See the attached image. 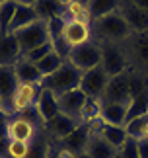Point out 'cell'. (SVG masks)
<instances>
[{
	"label": "cell",
	"instance_id": "obj_32",
	"mask_svg": "<svg viewBox=\"0 0 148 158\" xmlns=\"http://www.w3.org/2000/svg\"><path fill=\"white\" fill-rule=\"evenodd\" d=\"M119 156L121 158H140L138 156V141L137 139H127V143L119 148Z\"/></svg>",
	"mask_w": 148,
	"mask_h": 158
},
{
	"label": "cell",
	"instance_id": "obj_5",
	"mask_svg": "<svg viewBox=\"0 0 148 158\" xmlns=\"http://www.w3.org/2000/svg\"><path fill=\"white\" fill-rule=\"evenodd\" d=\"M66 63H70L80 72H88L92 69H96L101 63V45L92 39L90 43L74 47V49H70L68 57H66Z\"/></svg>",
	"mask_w": 148,
	"mask_h": 158
},
{
	"label": "cell",
	"instance_id": "obj_36",
	"mask_svg": "<svg viewBox=\"0 0 148 158\" xmlns=\"http://www.w3.org/2000/svg\"><path fill=\"white\" fill-rule=\"evenodd\" d=\"M8 137H0V158H8Z\"/></svg>",
	"mask_w": 148,
	"mask_h": 158
},
{
	"label": "cell",
	"instance_id": "obj_28",
	"mask_svg": "<svg viewBox=\"0 0 148 158\" xmlns=\"http://www.w3.org/2000/svg\"><path fill=\"white\" fill-rule=\"evenodd\" d=\"M35 10L39 14L41 20H53V18H60L63 16V6L57 0H37Z\"/></svg>",
	"mask_w": 148,
	"mask_h": 158
},
{
	"label": "cell",
	"instance_id": "obj_7",
	"mask_svg": "<svg viewBox=\"0 0 148 158\" xmlns=\"http://www.w3.org/2000/svg\"><path fill=\"white\" fill-rule=\"evenodd\" d=\"M109 76L101 66H96L88 72H82V80H80V90L88 96L92 102H101L103 94H105Z\"/></svg>",
	"mask_w": 148,
	"mask_h": 158
},
{
	"label": "cell",
	"instance_id": "obj_8",
	"mask_svg": "<svg viewBox=\"0 0 148 158\" xmlns=\"http://www.w3.org/2000/svg\"><path fill=\"white\" fill-rule=\"evenodd\" d=\"M133 100V78L131 70L123 72L119 76L109 78L105 94H103L101 102H123V104H131Z\"/></svg>",
	"mask_w": 148,
	"mask_h": 158
},
{
	"label": "cell",
	"instance_id": "obj_14",
	"mask_svg": "<svg viewBox=\"0 0 148 158\" xmlns=\"http://www.w3.org/2000/svg\"><path fill=\"white\" fill-rule=\"evenodd\" d=\"M80 125L82 123H80L78 119H72V117H68V115H64V113H59L57 117H53L45 125V131H47V135H49L51 141H63V139H66L72 131H76Z\"/></svg>",
	"mask_w": 148,
	"mask_h": 158
},
{
	"label": "cell",
	"instance_id": "obj_3",
	"mask_svg": "<svg viewBox=\"0 0 148 158\" xmlns=\"http://www.w3.org/2000/svg\"><path fill=\"white\" fill-rule=\"evenodd\" d=\"M80 80H82V72L64 60V64L60 66L57 72H53V74L43 78L41 88H47V90H51L53 94L63 96V94L70 92L74 88H80Z\"/></svg>",
	"mask_w": 148,
	"mask_h": 158
},
{
	"label": "cell",
	"instance_id": "obj_11",
	"mask_svg": "<svg viewBox=\"0 0 148 158\" xmlns=\"http://www.w3.org/2000/svg\"><path fill=\"white\" fill-rule=\"evenodd\" d=\"M60 37H63V41L70 49H74V47H80L84 43H90V41L94 39V35H92V26H88V23L64 22Z\"/></svg>",
	"mask_w": 148,
	"mask_h": 158
},
{
	"label": "cell",
	"instance_id": "obj_16",
	"mask_svg": "<svg viewBox=\"0 0 148 158\" xmlns=\"http://www.w3.org/2000/svg\"><path fill=\"white\" fill-rule=\"evenodd\" d=\"M35 109H37V113H39L41 121L47 125L53 117H57V115L60 113L59 96L53 94L51 90H47V88H41L39 98H37V104H35Z\"/></svg>",
	"mask_w": 148,
	"mask_h": 158
},
{
	"label": "cell",
	"instance_id": "obj_10",
	"mask_svg": "<svg viewBox=\"0 0 148 158\" xmlns=\"http://www.w3.org/2000/svg\"><path fill=\"white\" fill-rule=\"evenodd\" d=\"M41 92V84H20L12 98V106H10V113H23L27 109H33L37 104V98H39Z\"/></svg>",
	"mask_w": 148,
	"mask_h": 158
},
{
	"label": "cell",
	"instance_id": "obj_31",
	"mask_svg": "<svg viewBox=\"0 0 148 158\" xmlns=\"http://www.w3.org/2000/svg\"><path fill=\"white\" fill-rule=\"evenodd\" d=\"M29 152V144L20 141H10L8 143V158H26Z\"/></svg>",
	"mask_w": 148,
	"mask_h": 158
},
{
	"label": "cell",
	"instance_id": "obj_26",
	"mask_svg": "<svg viewBox=\"0 0 148 158\" xmlns=\"http://www.w3.org/2000/svg\"><path fill=\"white\" fill-rule=\"evenodd\" d=\"M51 147H53V141L49 139L47 131H43L29 144V152L26 158H51Z\"/></svg>",
	"mask_w": 148,
	"mask_h": 158
},
{
	"label": "cell",
	"instance_id": "obj_30",
	"mask_svg": "<svg viewBox=\"0 0 148 158\" xmlns=\"http://www.w3.org/2000/svg\"><path fill=\"white\" fill-rule=\"evenodd\" d=\"M142 113H148V88L133 96L131 107H129V119H131V117H137V115H142Z\"/></svg>",
	"mask_w": 148,
	"mask_h": 158
},
{
	"label": "cell",
	"instance_id": "obj_37",
	"mask_svg": "<svg viewBox=\"0 0 148 158\" xmlns=\"http://www.w3.org/2000/svg\"><path fill=\"white\" fill-rule=\"evenodd\" d=\"M138 156L148 158V143L146 141H138Z\"/></svg>",
	"mask_w": 148,
	"mask_h": 158
},
{
	"label": "cell",
	"instance_id": "obj_45",
	"mask_svg": "<svg viewBox=\"0 0 148 158\" xmlns=\"http://www.w3.org/2000/svg\"><path fill=\"white\" fill-rule=\"evenodd\" d=\"M0 4H2V2H0Z\"/></svg>",
	"mask_w": 148,
	"mask_h": 158
},
{
	"label": "cell",
	"instance_id": "obj_9",
	"mask_svg": "<svg viewBox=\"0 0 148 158\" xmlns=\"http://www.w3.org/2000/svg\"><path fill=\"white\" fill-rule=\"evenodd\" d=\"M90 98L86 96L80 88H74L70 92H66L63 96H59V107H60V113L68 115L72 119H78L82 123V115H84V109L88 106Z\"/></svg>",
	"mask_w": 148,
	"mask_h": 158
},
{
	"label": "cell",
	"instance_id": "obj_19",
	"mask_svg": "<svg viewBox=\"0 0 148 158\" xmlns=\"http://www.w3.org/2000/svg\"><path fill=\"white\" fill-rule=\"evenodd\" d=\"M94 129L100 131V135L105 139V141L111 144V147H115L117 150H119L123 144L127 143V131H125V127H115V125H109V123H103L101 119H96V121H92L90 123Z\"/></svg>",
	"mask_w": 148,
	"mask_h": 158
},
{
	"label": "cell",
	"instance_id": "obj_43",
	"mask_svg": "<svg viewBox=\"0 0 148 158\" xmlns=\"http://www.w3.org/2000/svg\"><path fill=\"white\" fill-rule=\"evenodd\" d=\"M0 2H6V0H0Z\"/></svg>",
	"mask_w": 148,
	"mask_h": 158
},
{
	"label": "cell",
	"instance_id": "obj_38",
	"mask_svg": "<svg viewBox=\"0 0 148 158\" xmlns=\"http://www.w3.org/2000/svg\"><path fill=\"white\" fill-rule=\"evenodd\" d=\"M133 4H137L138 8H142V10H146L148 12V0H131Z\"/></svg>",
	"mask_w": 148,
	"mask_h": 158
},
{
	"label": "cell",
	"instance_id": "obj_25",
	"mask_svg": "<svg viewBox=\"0 0 148 158\" xmlns=\"http://www.w3.org/2000/svg\"><path fill=\"white\" fill-rule=\"evenodd\" d=\"M119 6H121V0H88L92 22L100 20L103 16H109L113 12H119Z\"/></svg>",
	"mask_w": 148,
	"mask_h": 158
},
{
	"label": "cell",
	"instance_id": "obj_20",
	"mask_svg": "<svg viewBox=\"0 0 148 158\" xmlns=\"http://www.w3.org/2000/svg\"><path fill=\"white\" fill-rule=\"evenodd\" d=\"M88 139H90V123H82L76 131H72L66 139H63V141H55V143L63 144V147L68 148L70 152H74L76 156H80V154L86 152Z\"/></svg>",
	"mask_w": 148,
	"mask_h": 158
},
{
	"label": "cell",
	"instance_id": "obj_12",
	"mask_svg": "<svg viewBox=\"0 0 148 158\" xmlns=\"http://www.w3.org/2000/svg\"><path fill=\"white\" fill-rule=\"evenodd\" d=\"M119 12L127 20V23L131 26L133 33H148V12L146 10L138 8L131 0H121Z\"/></svg>",
	"mask_w": 148,
	"mask_h": 158
},
{
	"label": "cell",
	"instance_id": "obj_2",
	"mask_svg": "<svg viewBox=\"0 0 148 158\" xmlns=\"http://www.w3.org/2000/svg\"><path fill=\"white\" fill-rule=\"evenodd\" d=\"M123 49L129 60V70L148 78V33H133L123 43Z\"/></svg>",
	"mask_w": 148,
	"mask_h": 158
},
{
	"label": "cell",
	"instance_id": "obj_41",
	"mask_svg": "<svg viewBox=\"0 0 148 158\" xmlns=\"http://www.w3.org/2000/svg\"><path fill=\"white\" fill-rule=\"evenodd\" d=\"M76 158H90V156H88V154L84 152V154H80V156H76Z\"/></svg>",
	"mask_w": 148,
	"mask_h": 158
},
{
	"label": "cell",
	"instance_id": "obj_13",
	"mask_svg": "<svg viewBox=\"0 0 148 158\" xmlns=\"http://www.w3.org/2000/svg\"><path fill=\"white\" fill-rule=\"evenodd\" d=\"M129 107L131 104H123V102H100V117L97 119L115 127H125L129 119Z\"/></svg>",
	"mask_w": 148,
	"mask_h": 158
},
{
	"label": "cell",
	"instance_id": "obj_40",
	"mask_svg": "<svg viewBox=\"0 0 148 158\" xmlns=\"http://www.w3.org/2000/svg\"><path fill=\"white\" fill-rule=\"evenodd\" d=\"M57 2H59V4H60V6H63V8H64V6H66V4H70L72 0H57Z\"/></svg>",
	"mask_w": 148,
	"mask_h": 158
},
{
	"label": "cell",
	"instance_id": "obj_22",
	"mask_svg": "<svg viewBox=\"0 0 148 158\" xmlns=\"http://www.w3.org/2000/svg\"><path fill=\"white\" fill-rule=\"evenodd\" d=\"M14 72L20 84H41L43 82V76H41L39 69H37V64L23 57L14 64Z\"/></svg>",
	"mask_w": 148,
	"mask_h": 158
},
{
	"label": "cell",
	"instance_id": "obj_23",
	"mask_svg": "<svg viewBox=\"0 0 148 158\" xmlns=\"http://www.w3.org/2000/svg\"><path fill=\"white\" fill-rule=\"evenodd\" d=\"M37 20H41V18H39V14H37L35 6L18 4L14 20H12V26H10V33H16L18 29H22V27H26V26H31V23L37 22Z\"/></svg>",
	"mask_w": 148,
	"mask_h": 158
},
{
	"label": "cell",
	"instance_id": "obj_42",
	"mask_svg": "<svg viewBox=\"0 0 148 158\" xmlns=\"http://www.w3.org/2000/svg\"><path fill=\"white\" fill-rule=\"evenodd\" d=\"M115 158H121V156H119V152H117V156H115Z\"/></svg>",
	"mask_w": 148,
	"mask_h": 158
},
{
	"label": "cell",
	"instance_id": "obj_6",
	"mask_svg": "<svg viewBox=\"0 0 148 158\" xmlns=\"http://www.w3.org/2000/svg\"><path fill=\"white\" fill-rule=\"evenodd\" d=\"M100 66L105 70V74L109 78L119 76L123 72L129 70V60L123 45H115V43H103L101 45V63Z\"/></svg>",
	"mask_w": 148,
	"mask_h": 158
},
{
	"label": "cell",
	"instance_id": "obj_4",
	"mask_svg": "<svg viewBox=\"0 0 148 158\" xmlns=\"http://www.w3.org/2000/svg\"><path fill=\"white\" fill-rule=\"evenodd\" d=\"M14 35H16L18 45H20L22 57H23V55H27L29 51L37 49V47H41V45H45V43H51V35H49V23H47V20H37V22L31 23V26H26V27L18 29Z\"/></svg>",
	"mask_w": 148,
	"mask_h": 158
},
{
	"label": "cell",
	"instance_id": "obj_17",
	"mask_svg": "<svg viewBox=\"0 0 148 158\" xmlns=\"http://www.w3.org/2000/svg\"><path fill=\"white\" fill-rule=\"evenodd\" d=\"M18 86H20V82L16 78L14 66H0V98L4 102V107L8 115H12L10 106H12V98H14Z\"/></svg>",
	"mask_w": 148,
	"mask_h": 158
},
{
	"label": "cell",
	"instance_id": "obj_44",
	"mask_svg": "<svg viewBox=\"0 0 148 158\" xmlns=\"http://www.w3.org/2000/svg\"><path fill=\"white\" fill-rule=\"evenodd\" d=\"M146 143H148V139H146Z\"/></svg>",
	"mask_w": 148,
	"mask_h": 158
},
{
	"label": "cell",
	"instance_id": "obj_29",
	"mask_svg": "<svg viewBox=\"0 0 148 158\" xmlns=\"http://www.w3.org/2000/svg\"><path fill=\"white\" fill-rule=\"evenodd\" d=\"M16 8H18L16 0H6V2L0 4V33H8L10 31V26H12V20H14Z\"/></svg>",
	"mask_w": 148,
	"mask_h": 158
},
{
	"label": "cell",
	"instance_id": "obj_34",
	"mask_svg": "<svg viewBox=\"0 0 148 158\" xmlns=\"http://www.w3.org/2000/svg\"><path fill=\"white\" fill-rule=\"evenodd\" d=\"M51 158H76V154L70 152L68 148H64L63 144L55 143L53 141V147H51Z\"/></svg>",
	"mask_w": 148,
	"mask_h": 158
},
{
	"label": "cell",
	"instance_id": "obj_18",
	"mask_svg": "<svg viewBox=\"0 0 148 158\" xmlns=\"http://www.w3.org/2000/svg\"><path fill=\"white\" fill-rule=\"evenodd\" d=\"M22 59L14 33H0V66H14Z\"/></svg>",
	"mask_w": 148,
	"mask_h": 158
},
{
	"label": "cell",
	"instance_id": "obj_24",
	"mask_svg": "<svg viewBox=\"0 0 148 158\" xmlns=\"http://www.w3.org/2000/svg\"><path fill=\"white\" fill-rule=\"evenodd\" d=\"M125 131H127V135L131 137V139L146 141V139H148V113L131 117L125 123Z\"/></svg>",
	"mask_w": 148,
	"mask_h": 158
},
{
	"label": "cell",
	"instance_id": "obj_21",
	"mask_svg": "<svg viewBox=\"0 0 148 158\" xmlns=\"http://www.w3.org/2000/svg\"><path fill=\"white\" fill-rule=\"evenodd\" d=\"M63 18L64 22H80L92 26V16L88 8V0H72L70 4H66L63 8Z\"/></svg>",
	"mask_w": 148,
	"mask_h": 158
},
{
	"label": "cell",
	"instance_id": "obj_15",
	"mask_svg": "<svg viewBox=\"0 0 148 158\" xmlns=\"http://www.w3.org/2000/svg\"><path fill=\"white\" fill-rule=\"evenodd\" d=\"M117 152L119 150L115 147H111L100 135V131L90 125V139H88V144H86V154L90 158H115Z\"/></svg>",
	"mask_w": 148,
	"mask_h": 158
},
{
	"label": "cell",
	"instance_id": "obj_35",
	"mask_svg": "<svg viewBox=\"0 0 148 158\" xmlns=\"http://www.w3.org/2000/svg\"><path fill=\"white\" fill-rule=\"evenodd\" d=\"M8 119L10 115L0 109V137H8Z\"/></svg>",
	"mask_w": 148,
	"mask_h": 158
},
{
	"label": "cell",
	"instance_id": "obj_1",
	"mask_svg": "<svg viewBox=\"0 0 148 158\" xmlns=\"http://www.w3.org/2000/svg\"><path fill=\"white\" fill-rule=\"evenodd\" d=\"M92 35H94V41H97L100 45L103 43L123 45L133 35V29L125 18L121 16V12H113L109 16H103L100 20L92 22Z\"/></svg>",
	"mask_w": 148,
	"mask_h": 158
},
{
	"label": "cell",
	"instance_id": "obj_39",
	"mask_svg": "<svg viewBox=\"0 0 148 158\" xmlns=\"http://www.w3.org/2000/svg\"><path fill=\"white\" fill-rule=\"evenodd\" d=\"M18 4H26V6H35L37 0H16Z\"/></svg>",
	"mask_w": 148,
	"mask_h": 158
},
{
	"label": "cell",
	"instance_id": "obj_27",
	"mask_svg": "<svg viewBox=\"0 0 148 158\" xmlns=\"http://www.w3.org/2000/svg\"><path fill=\"white\" fill-rule=\"evenodd\" d=\"M37 64V69H39V72H41V76L45 78V76H49V74H53V72H57L60 66L64 64V59L60 57L59 53H55V51H51L49 55H45L39 63H35Z\"/></svg>",
	"mask_w": 148,
	"mask_h": 158
},
{
	"label": "cell",
	"instance_id": "obj_33",
	"mask_svg": "<svg viewBox=\"0 0 148 158\" xmlns=\"http://www.w3.org/2000/svg\"><path fill=\"white\" fill-rule=\"evenodd\" d=\"M51 51H53V45H51V43H45V45H41V47H37V49H33V51H29L27 55H23V59L31 60V63H39V60L45 57V55H49Z\"/></svg>",
	"mask_w": 148,
	"mask_h": 158
}]
</instances>
